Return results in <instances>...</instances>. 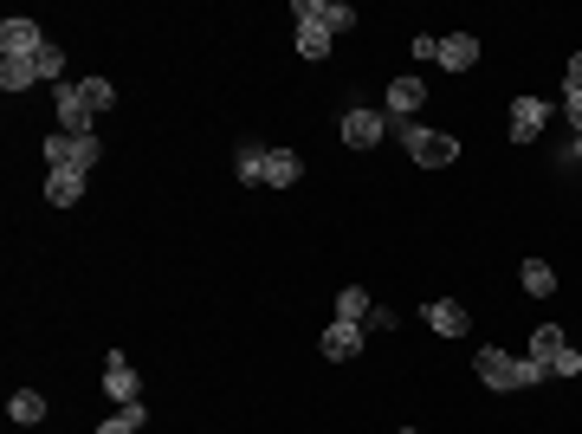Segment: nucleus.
Segmentation results:
<instances>
[{"label":"nucleus","mask_w":582,"mask_h":434,"mask_svg":"<svg viewBox=\"0 0 582 434\" xmlns=\"http://www.w3.org/2000/svg\"><path fill=\"white\" fill-rule=\"evenodd\" d=\"M97 434H136V428H130V422H123V415H110V422H104V428H97Z\"/></svg>","instance_id":"cd10ccee"},{"label":"nucleus","mask_w":582,"mask_h":434,"mask_svg":"<svg viewBox=\"0 0 582 434\" xmlns=\"http://www.w3.org/2000/svg\"><path fill=\"white\" fill-rule=\"evenodd\" d=\"M557 376H582V350H563V357H557Z\"/></svg>","instance_id":"393cba45"},{"label":"nucleus","mask_w":582,"mask_h":434,"mask_svg":"<svg viewBox=\"0 0 582 434\" xmlns=\"http://www.w3.org/2000/svg\"><path fill=\"white\" fill-rule=\"evenodd\" d=\"M563 350H570V344H563V324H537V331H531V357L544 363V370H557Z\"/></svg>","instance_id":"4468645a"},{"label":"nucleus","mask_w":582,"mask_h":434,"mask_svg":"<svg viewBox=\"0 0 582 434\" xmlns=\"http://www.w3.org/2000/svg\"><path fill=\"white\" fill-rule=\"evenodd\" d=\"M401 434H421V428H401Z\"/></svg>","instance_id":"c85d7f7f"},{"label":"nucleus","mask_w":582,"mask_h":434,"mask_svg":"<svg viewBox=\"0 0 582 434\" xmlns=\"http://www.w3.org/2000/svg\"><path fill=\"white\" fill-rule=\"evenodd\" d=\"M401 143H408V156L421 162V169H447V162H460V137H447V130L401 124Z\"/></svg>","instance_id":"f257e3e1"},{"label":"nucleus","mask_w":582,"mask_h":434,"mask_svg":"<svg viewBox=\"0 0 582 434\" xmlns=\"http://www.w3.org/2000/svg\"><path fill=\"white\" fill-rule=\"evenodd\" d=\"M298 52L304 59H330V33L324 26H298Z\"/></svg>","instance_id":"412c9836"},{"label":"nucleus","mask_w":582,"mask_h":434,"mask_svg":"<svg viewBox=\"0 0 582 434\" xmlns=\"http://www.w3.org/2000/svg\"><path fill=\"white\" fill-rule=\"evenodd\" d=\"M78 85H85L91 111H110V104H117V85H110V78H78Z\"/></svg>","instance_id":"5701e85b"},{"label":"nucleus","mask_w":582,"mask_h":434,"mask_svg":"<svg viewBox=\"0 0 582 434\" xmlns=\"http://www.w3.org/2000/svg\"><path fill=\"white\" fill-rule=\"evenodd\" d=\"M46 201H52V208H72V201H85V175L52 169V175H46Z\"/></svg>","instance_id":"ddd939ff"},{"label":"nucleus","mask_w":582,"mask_h":434,"mask_svg":"<svg viewBox=\"0 0 582 434\" xmlns=\"http://www.w3.org/2000/svg\"><path fill=\"white\" fill-rule=\"evenodd\" d=\"M104 389H110V402H117V409H123V402H143V396H136L143 383H136L130 357H117V350H110V363H104Z\"/></svg>","instance_id":"6e6552de"},{"label":"nucleus","mask_w":582,"mask_h":434,"mask_svg":"<svg viewBox=\"0 0 582 434\" xmlns=\"http://www.w3.org/2000/svg\"><path fill=\"white\" fill-rule=\"evenodd\" d=\"M33 65H39V78H52V85H65V52L52 46V39H46V52H39Z\"/></svg>","instance_id":"b1692460"},{"label":"nucleus","mask_w":582,"mask_h":434,"mask_svg":"<svg viewBox=\"0 0 582 434\" xmlns=\"http://www.w3.org/2000/svg\"><path fill=\"white\" fill-rule=\"evenodd\" d=\"M39 52H46V39H39L33 20H20V13L0 20V59H39Z\"/></svg>","instance_id":"423d86ee"},{"label":"nucleus","mask_w":582,"mask_h":434,"mask_svg":"<svg viewBox=\"0 0 582 434\" xmlns=\"http://www.w3.org/2000/svg\"><path fill=\"white\" fill-rule=\"evenodd\" d=\"M524 292H531V298H550V292H557V273H550V266L544 260H524Z\"/></svg>","instance_id":"6ab92c4d"},{"label":"nucleus","mask_w":582,"mask_h":434,"mask_svg":"<svg viewBox=\"0 0 582 434\" xmlns=\"http://www.w3.org/2000/svg\"><path fill=\"white\" fill-rule=\"evenodd\" d=\"M479 383L498 389V396H505V389H524V357H505L498 344H485L479 350Z\"/></svg>","instance_id":"20e7f679"},{"label":"nucleus","mask_w":582,"mask_h":434,"mask_svg":"<svg viewBox=\"0 0 582 434\" xmlns=\"http://www.w3.org/2000/svg\"><path fill=\"white\" fill-rule=\"evenodd\" d=\"M291 13H298V26H324L330 39L356 26V7H343V0H291Z\"/></svg>","instance_id":"7ed1b4c3"},{"label":"nucleus","mask_w":582,"mask_h":434,"mask_svg":"<svg viewBox=\"0 0 582 434\" xmlns=\"http://www.w3.org/2000/svg\"><path fill=\"white\" fill-rule=\"evenodd\" d=\"M343 143H350V149H376V143H382V117L356 104V111L343 117Z\"/></svg>","instance_id":"9d476101"},{"label":"nucleus","mask_w":582,"mask_h":434,"mask_svg":"<svg viewBox=\"0 0 582 434\" xmlns=\"http://www.w3.org/2000/svg\"><path fill=\"white\" fill-rule=\"evenodd\" d=\"M39 85V65L33 59H0V91H26Z\"/></svg>","instance_id":"a211bd4d"},{"label":"nucleus","mask_w":582,"mask_h":434,"mask_svg":"<svg viewBox=\"0 0 582 434\" xmlns=\"http://www.w3.org/2000/svg\"><path fill=\"white\" fill-rule=\"evenodd\" d=\"M473 59H479V39L473 33H447V39H440V52H434V65H447V72H473Z\"/></svg>","instance_id":"1a4fd4ad"},{"label":"nucleus","mask_w":582,"mask_h":434,"mask_svg":"<svg viewBox=\"0 0 582 434\" xmlns=\"http://www.w3.org/2000/svg\"><path fill=\"white\" fill-rule=\"evenodd\" d=\"M298 175H304L298 149H266V182H272V188H291Z\"/></svg>","instance_id":"2eb2a0df"},{"label":"nucleus","mask_w":582,"mask_h":434,"mask_svg":"<svg viewBox=\"0 0 582 434\" xmlns=\"http://www.w3.org/2000/svg\"><path fill=\"white\" fill-rule=\"evenodd\" d=\"M544 98H518V104H511V143H531L537 137V130H544Z\"/></svg>","instance_id":"9b49d317"},{"label":"nucleus","mask_w":582,"mask_h":434,"mask_svg":"<svg viewBox=\"0 0 582 434\" xmlns=\"http://www.w3.org/2000/svg\"><path fill=\"white\" fill-rule=\"evenodd\" d=\"M356 350H363V324H343V318H337V324L324 331V357H330V363H350Z\"/></svg>","instance_id":"f8f14e48"},{"label":"nucleus","mask_w":582,"mask_h":434,"mask_svg":"<svg viewBox=\"0 0 582 434\" xmlns=\"http://www.w3.org/2000/svg\"><path fill=\"white\" fill-rule=\"evenodd\" d=\"M97 137H72V130H59V137H46V162L52 169H72V175H91L97 169Z\"/></svg>","instance_id":"f03ea898"},{"label":"nucleus","mask_w":582,"mask_h":434,"mask_svg":"<svg viewBox=\"0 0 582 434\" xmlns=\"http://www.w3.org/2000/svg\"><path fill=\"white\" fill-rule=\"evenodd\" d=\"M421 98H427L421 78H395V85H388V111H395V117H414V111H421Z\"/></svg>","instance_id":"dca6fc26"},{"label":"nucleus","mask_w":582,"mask_h":434,"mask_svg":"<svg viewBox=\"0 0 582 434\" xmlns=\"http://www.w3.org/2000/svg\"><path fill=\"white\" fill-rule=\"evenodd\" d=\"M52 98H59V124L72 130V137H91V104H85V85L78 78H65V85H52Z\"/></svg>","instance_id":"39448f33"},{"label":"nucleus","mask_w":582,"mask_h":434,"mask_svg":"<svg viewBox=\"0 0 582 434\" xmlns=\"http://www.w3.org/2000/svg\"><path fill=\"white\" fill-rule=\"evenodd\" d=\"M563 91H582V52H576L570 65H563Z\"/></svg>","instance_id":"a878e982"},{"label":"nucleus","mask_w":582,"mask_h":434,"mask_svg":"<svg viewBox=\"0 0 582 434\" xmlns=\"http://www.w3.org/2000/svg\"><path fill=\"white\" fill-rule=\"evenodd\" d=\"M427 331H434V337H466L473 318H466L460 298H434V305H427Z\"/></svg>","instance_id":"0eeeda50"},{"label":"nucleus","mask_w":582,"mask_h":434,"mask_svg":"<svg viewBox=\"0 0 582 434\" xmlns=\"http://www.w3.org/2000/svg\"><path fill=\"white\" fill-rule=\"evenodd\" d=\"M7 415L20 428H33V422H46V396H39V389H13V402H7Z\"/></svg>","instance_id":"f3484780"},{"label":"nucleus","mask_w":582,"mask_h":434,"mask_svg":"<svg viewBox=\"0 0 582 434\" xmlns=\"http://www.w3.org/2000/svg\"><path fill=\"white\" fill-rule=\"evenodd\" d=\"M563 111H570V124L582 130V91H563Z\"/></svg>","instance_id":"bb28decb"},{"label":"nucleus","mask_w":582,"mask_h":434,"mask_svg":"<svg viewBox=\"0 0 582 434\" xmlns=\"http://www.w3.org/2000/svg\"><path fill=\"white\" fill-rule=\"evenodd\" d=\"M240 182H266V149L240 143Z\"/></svg>","instance_id":"4be33fe9"},{"label":"nucleus","mask_w":582,"mask_h":434,"mask_svg":"<svg viewBox=\"0 0 582 434\" xmlns=\"http://www.w3.org/2000/svg\"><path fill=\"white\" fill-rule=\"evenodd\" d=\"M337 318H343V324H363V318H369V292H363V286H350V292L337 298Z\"/></svg>","instance_id":"aec40b11"}]
</instances>
